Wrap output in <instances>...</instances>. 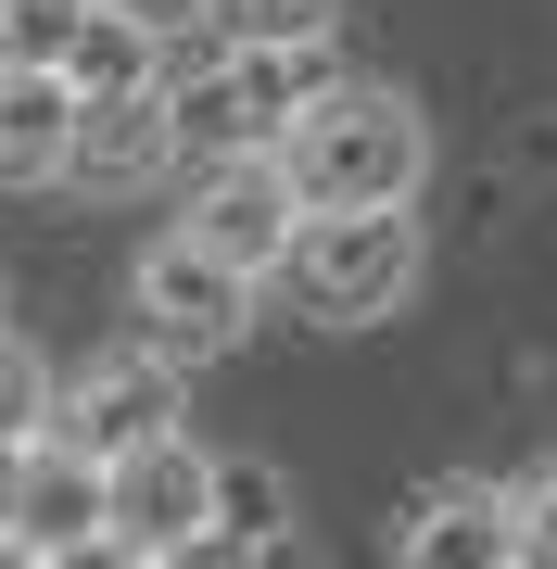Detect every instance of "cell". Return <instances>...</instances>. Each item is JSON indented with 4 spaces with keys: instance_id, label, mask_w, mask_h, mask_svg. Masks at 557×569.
Wrapping results in <instances>:
<instances>
[{
    "instance_id": "obj_18",
    "label": "cell",
    "mask_w": 557,
    "mask_h": 569,
    "mask_svg": "<svg viewBox=\"0 0 557 569\" xmlns=\"http://www.w3.org/2000/svg\"><path fill=\"white\" fill-rule=\"evenodd\" d=\"M13 519H26V443H0V557H13Z\"/></svg>"
},
{
    "instance_id": "obj_7",
    "label": "cell",
    "mask_w": 557,
    "mask_h": 569,
    "mask_svg": "<svg viewBox=\"0 0 557 569\" xmlns=\"http://www.w3.org/2000/svg\"><path fill=\"white\" fill-rule=\"evenodd\" d=\"M13 557H115V456L102 443H77V430H39L26 443Z\"/></svg>"
},
{
    "instance_id": "obj_1",
    "label": "cell",
    "mask_w": 557,
    "mask_h": 569,
    "mask_svg": "<svg viewBox=\"0 0 557 569\" xmlns=\"http://www.w3.org/2000/svg\"><path fill=\"white\" fill-rule=\"evenodd\" d=\"M279 152H291L305 216H330V203H418V178H431V114H418L406 89H380V77H342Z\"/></svg>"
},
{
    "instance_id": "obj_3",
    "label": "cell",
    "mask_w": 557,
    "mask_h": 569,
    "mask_svg": "<svg viewBox=\"0 0 557 569\" xmlns=\"http://www.w3.org/2000/svg\"><path fill=\"white\" fill-rule=\"evenodd\" d=\"M253 305H267V266L216 253L203 228L152 241V253H140V279H127V317H140V342H166L178 367H216V355L253 329Z\"/></svg>"
},
{
    "instance_id": "obj_5",
    "label": "cell",
    "mask_w": 557,
    "mask_h": 569,
    "mask_svg": "<svg viewBox=\"0 0 557 569\" xmlns=\"http://www.w3.org/2000/svg\"><path fill=\"white\" fill-rule=\"evenodd\" d=\"M115 557H140V569L216 557V456L190 430H152V443L115 456Z\"/></svg>"
},
{
    "instance_id": "obj_6",
    "label": "cell",
    "mask_w": 557,
    "mask_h": 569,
    "mask_svg": "<svg viewBox=\"0 0 557 569\" xmlns=\"http://www.w3.org/2000/svg\"><path fill=\"white\" fill-rule=\"evenodd\" d=\"M190 152V114L178 89H115V102L77 114V164H63V190H89V203H140V190H166Z\"/></svg>"
},
{
    "instance_id": "obj_9",
    "label": "cell",
    "mask_w": 557,
    "mask_h": 569,
    "mask_svg": "<svg viewBox=\"0 0 557 569\" xmlns=\"http://www.w3.org/2000/svg\"><path fill=\"white\" fill-rule=\"evenodd\" d=\"M63 430H77V443H102V456L152 443V430H178V355H166V342L89 355L77 380H63Z\"/></svg>"
},
{
    "instance_id": "obj_17",
    "label": "cell",
    "mask_w": 557,
    "mask_h": 569,
    "mask_svg": "<svg viewBox=\"0 0 557 569\" xmlns=\"http://www.w3.org/2000/svg\"><path fill=\"white\" fill-rule=\"evenodd\" d=\"M519 557H533V569H557V456L519 481Z\"/></svg>"
},
{
    "instance_id": "obj_12",
    "label": "cell",
    "mask_w": 557,
    "mask_h": 569,
    "mask_svg": "<svg viewBox=\"0 0 557 569\" xmlns=\"http://www.w3.org/2000/svg\"><path fill=\"white\" fill-rule=\"evenodd\" d=\"M63 77H77L89 102H115V89H166V13H140V0H89Z\"/></svg>"
},
{
    "instance_id": "obj_4",
    "label": "cell",
    "mask_w": 557,
    "mask_h": 569,
    "mask_svg": "<svg viewBox=\"0 0 557 569\" xmlns=\"http://www.w3.org/2000/svg\"><path fill=\"white\" fill-rule=\"evenodd\" d=\"M291 291H305L330 329H368L418 291V216L406 203H330L305 216V241H291Z\"/></svg>"
},
{
    "instance_id": "obj_11",
    "label": "cell",
    "mask_w": 557,
    "mask_h": 569,
    "mask_svg": "<svg viewBox=\"0 0 557 569\" xmlns=\"http://www.w3.org/2000/svg\"><path fill=\"white\" fill-rule=\"evenodd\" d=\"M392 545H406L418 569H507V557H519V493H495V481H431Z\"/></svg>"
},
{
    "instance_id": "obj_13",
    "label": "cell",
    "mask_w": 557,
    "mask_h": 569,
    "mask_svg": "<svg viewBox=\"0 0 557 569\" xmlns=\"http://www.w3.org/2000/svg\"><path fill=\"white\" fill-rule=\"evenodd\" d=\"M291 545V468L279 456H216V557Z\"/></svg>"
},
{
    "instance_id": "obj_10",
    "label": "cell",
    "mask_w": 557,
    "mask_h": 569,
    "mask_svg": "<svg viewBox=\"0 0 557 569\" xmlns=\"http://www.w3.org/2000/svg\"><path fill=\"white\" fill-rule=\"evenodd\" d=\"M77 114L89 89L63 63H0V190H51L77 164Z\"/></svg>"
},
{
    "instance_id": "obj_2",
    "label": "cell",
    "mask_w": 557,
    "mask_h": 569,
    "mask_svg": "<svg viewBox=\"0 0 557 569\" xmlns=\"http://www.w3.org/2000/svg\"><path fill=\"white\" fill-rule=\"evenodd\" d=\"M330 89H342V51L330 39H216V63H190L178 114H190L203 152H279Z\"/></svg>"
},
{
    "instance_id": "obj_8",
    "label": "cell",
    "mask_w": 557,
    "mask_h": 569,
    "mask_svg": "<svg viewBox=\"0 0 557 569\" xmlns=\"http://www.w3.org/2000/svg\"><path fill=\"white\" fill-rule=\"evenodd\" d=\"M190 228H203L216 253L241 266H291V241H305V190H291V152H203V190H190Z\"/></svg>"
},
{
    "instance_id": "obj_19",
    "label": "cell",
    "mask_w": 557,
    "mask_h": 569,
    "mask_svg": "<svg viewBox=\"0 0 557 569\" xmlns=\"http://www.w3.org/2000/svg\"><path fill=\"white\" fill-rule=\"evenodd\" d=\"M140 13H166V26H178V13H216V0H140Z\"/></svg>"
},
{
    "instance_id": "obj_14",
    "label": "cell",
    "mask_w": 557,
    "mask_h": 569,
    "mask_svg": "<svg viewBox=\"0 0 557 569\" xmlns=\"http://www.w3.org/2000/svg\"><path fill=\"white\" fill-rule=\"evenodd\" d=\"M39 430H63V380L39 367V342L0 329V443H39Z\"/></svg>"
},
{
    "instance_id": "obj_16",
    "label": "cell",
    "mask_w": 557,
    "mask_h": 569,
    "mask_svg": "<svg viewBox=\"0 0 557 569\" xmlns=\"http://www.w3.org/2000/svg\"><path fill=\"white\" fill-rule=\"evenodd\" d=\"M216 39H342V0H216Z\"/></svg>"
},
{
    "instance_id": "obj_15",
    "label": "cell",
    "mask_w": 557,
    "mask_h": 569,
    "mask_svg": "<svg viewBox=\"0 0 557 569\" xmlns=\"http://www.w3.org/2000/svg\"><path fill=\"white\" fill-rule=\"evenodd\" d=\"M89 26V0H0V63H63Z\"/></svg>"
}]
</instances>
